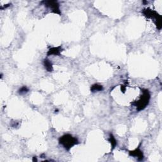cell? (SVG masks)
I'll return each instance as SVG.
<instances>
[{
    "mask_svg": "<svg viewBox=\"0 0 162 162\" xmlns=\"http://www.w3.org/2000/svg\"><path fill=\"white\" fill-rule=\"evenodd\" d=\"M142 91V94L141 95L140 99L132 103V105L136 107V109L138 112L143 110L145 109L149 104L150 98H151V94H150V93L148 89H143Z\"/></svg>",
    "mask_w": 162,
    "mask_h": 162,
    "instance_id": "cell-1",
    "label": "cell"
},
{
    "mask_svg": "<svg viewBox=\"0 0 162 162\" xmlns=\"http://www.w3.org/2000/svg\"><path fill=\"white\" fill-rule=\"evenodd\" d=\"M59 143L60 145H62L66 150L69 151L74 146L79 144V141L77 140V138L67 134L60 137Z\"/></svg>",
    "mask_w": 162,
    "mask_h": 162,
    "instance_id": "cell-2",
    "label": "cell"
},
{
    "mask_svg": "<svg viewBox=\"0 0 162 162\" xmlns=\"http://www.w3.org/2000/svg\"><path fill=\"white\" fill-rule=\"evenodd\" d=\"M142 14L147 18H150L154 20V23L159 30L161 29V16L158 15L155 11L149 8H146L142 10Z\"/></svg>",
    "mask_w": 162,
    "mask_h": 162,
    "instance_id": "cell-3",
    "label": "cell"
},
{
    "mask_svg": "<svg viewBox=\"0 0 162 162\" xmlns=\"http://www.w3.org/2000/svg\"><path fill=\"white\" fill-rule=\"evenodd\" d=\"M41 3L43 4L46 8H50L53 13L61 15V11L60 9V5L57 1H43Z\"/></svg>",
    "mask_w": 162,
    "mask_h": 162,
    "instance_id": "cell-4",
    "label": "cell"
},
{
    "mask_svg": "<svg viewBox=\"0 0 162 162\" xmlns=\"http://www.w3.org/2000/svg\"><path fill=\"white\" fill-rule=\"evenodd\" d=\"M63 51V49L61 46H58V47H51L49 50V51H47V56H51V55H55V56H60L61 54V52Z\"/></svg>",
    "mask_w": 162,
    "mask_h": 162,
    "instance_id": "cell-5",
    "label": "cell"
},
{
    "mask_svg": "<svg viewBox=\"0 0 162 162\" xmlns=\"http://www.w3.org/2000/svg\"><path fill=\"white\" fill-rule=\"evenodd\" d=\"M129 154L130 156H132V157H137L138 160H139V161L142 160L144 158V155H143L142 151L139 148L136 149L135 150H134V151H129Z\"/></svg>",
    "mask_w": 162,
    "mask_h": 162,
    "instance_id": "cell-6",
    "label": "cell"
},
{
    "mask_svg": "<svg viewBox=\"0 0 162 162\" xmlns=\"http://www.w3.org/2000/svg\"><path fill=\"white\" fill-rule=\"evenodd\" d=\"M43 64L44 66V68L46 70L49 72H51L53 70V63L51 62L48 59H44L43 61Z\"/></svg>",
    "mask_w": 162,
    "mask_h": 162,
    "instance_id": "cell-7",
    "label": "cell"
},
{
    "mask_svg": "<svg viewBox=\"0 0 162 162\" xmlns=\"http://www.w3.org/2000/svg\"><path fill=\"white\" fill-rule=\"evenodd\" d=\"M103 90V86L98 84H94L91 87V91L93 93L102 91Z\"/></svg>",
    "mask_w": 162,
    "mask_h": 162,
    "instance_id": "cell-8",
    "label": "cell"
},
{
    "mask_svg": "<svg viewBox=\"0 0 162 162\" xmlns=\"http://www.w3.org/2000/svg\"><path fill=\"white\" fill-rule=\"evenodd\" d=\"M109 141H110V142L111 143V145L112 146V149H114L115 148L117 144V142L115 139V137L113 136V135L112 134H110V136H109Z\"/></svg>",
    "mask_w": 162,
    "mask_h": 162,
    "instance_id": "cell-9",
    "label": "cell"
},
{
    "mask_svg": "<svg viewBox=\"0 0 162 162\" xmlns=\"http://www.w3.org/2000/svg\"><path fill=\"white\" fill-rule=\"evenodd\" d=\"M29 89L26 86H23L19 90V93L20 94H23L29 92Z\"/></svg>",
    "mask_w": 162,
    "mask_h": 162,
    "instance_id": "cell-10",
    "label": "cell"
},
{
    "mask_svg": "<svg viewBox=\"0 0 162 162\" xmlns=\"http://www.w3.org/2000/svg\"><path fill=\"white\" fill-rule=\"evenodd\" d=\"M32 161H38V160H37L36 157H33Z\"/></svg>",
    "mask_w": 162,
    "mask_h": 162,
    "instance_id": "cell-11",
    "label": "cell"
}]
</instances>
